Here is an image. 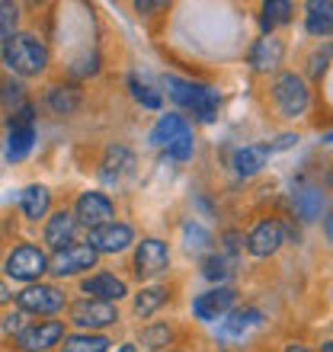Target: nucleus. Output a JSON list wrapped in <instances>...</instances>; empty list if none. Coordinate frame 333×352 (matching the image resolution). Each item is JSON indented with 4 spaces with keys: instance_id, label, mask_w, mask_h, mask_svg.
Instances as JSON below:
<instances>
[{
    "instance_id": "obj_3",
    "label": "nucleus",
    "mask_w": 333,
    "mask_h": 352,
    "mask_svg": "<svg viewBox=\"0 0 333 352\" xmlns=\"http://www.w3.org/2000/svg\"><path fill=\"white\" fill-rule=\"evenodd\" d=\"M272 100H276V109L286 116V119H295L308 109V90L305 80L298 74H282L272 84Z\"/></svg>"
},
{
    "instance_id": "obj_25",
    "label": "nucleus",
    "mask_w": 333,
    "mask_h": 352,
    "mask_svg": "<svg viewBox=\"0 0 333 352\" xmlns=\"http://www.w3.org/2000/svg\"><path fill=\"white\" fill-rule=\"evenodd\" d=\"M292 202H295V212L305 218V221H314V218H321V212H324V195L317 192V189H298L295 195H292Z\"/></svg>"
},
{
    "instance_id": "obj_26",
    "label": "nucleus",
    "mask_w": 333,
    "mask_h": 352,
    "mask_svg": "<svg viewBox=\"0 0 333 352\" xmlns=\"http://www.w3.org/2000/svg\"><path fill=\"white\" fill-rule=\"evenodd\" d=\"M109 340L100 333H77V336H65L61 352H106Z\"/></svg>"
},
{
    "instance_id": "obj_23",
    "label": "nucleus",
    "mask_w": 333,
    "mask_h": 352,
    "mask_svg": "<svg viewBox=\"0 0 333 352\" xmlns=\"http://www.w3.org/2000/svg\"><path fill=\"white\" fill-rule=\"evenodd\" d=\"M19 208H23L26 218L39 221V218L48 212V189L45 186H26V189L19 192Z\"/></svg>"
},
{
    "instance_id": "obj_41",
    "label": "nucleus",
    "mask_w": 333,
    "mask_h": 352,
    "mask_svg": "<svg viewBox=\"0 0 333 352\" xmlns=\"http://www.w3.org/2000/svg\"><path fill=\"white\" fill-rule=\"evenodd\" d=\"M286 352H308V349H305V346H298V343H292Z\"/></svg>"
},
{
    "instance_id": "obj_2",
    "label": "nucleus",
    "mask_w": 333,
    "mask_h": 352,
    "mask_svg": "<svg viewBox=\"0 0 333 352\" xmlns=\"http://www.w3.org/2000/svg\"><path fill=\"white\" fill-rule=\"evenodd\" d=\"M164 87H166V93H170V100L173 102L189 106L202 122H215V112H218V93H215L212 87L189 84V80H180V77H164Z\"/></svg>"
},
{
    "instance_id": "obj_12",
    "label": "nucleus",
    "mask_w": 333,
    "mask_h": 352,
    "mask_svg": "<svg viewBox=\"0 0 333 352\" xmlns=\"http://www.w3.org/2000/svg\"><path fill=\"white\" fill-rule=\"evenodd\" d=\"M234 305V292L231 288H215V292H205L193 301V314L199 320H218L224 311H231Z\"/></svg>"
},
{
    "instance_id": "obj_28",
    "label": "nucleus",
    "mask_w": 333,
    "mask_h": 352,
    "mask_svg": "<svg viewBox=\"0 0 333 352\" xmlns=\"http://www.w3.org/2000/svg\"><path fill=\"white\" fill-rule=\"evenodd\" d=\"M164 301H166V292H164V288H158V285L141 288L138 298H135V311H138L141 317H148V314H154V311H158Z\"/></svg>"
},
{
    "instance_id": "obj_19",
    "label": "nucleus",
    "mask_w": 333,
    "mask_h": 352,
    "mask_svg": "<svg viewBox=\"0 0 333 352\" xmlns=\"http://www.w3.org/2000/svg\"><path fill=\"white\" fill-rule=\"evenodd\" d=\"M305 29L311 36H330L333 32V0H311L308 3V19Z\"/></svg>"
},
{
    "instance_id": "obj_34",
    "label": "nucleus",
    "mask_w": 333,
    "mask_h": 352,
    "mask_svg": "<svg viewBox=\"0 0 333 352\" xmlns=\"http://www.w3.org/2000/svg\"><path fill=\"white\" fill-rule=\"evenodd\" d=\"M141 343H144V346H151V349H160V346H166V343H170V330H166L164 324H158V327H148V330L141 333Z\"/></svg>"
},
{
    "instance_id": "obj_7",
    "label": "nucleus",
    "mask_w": 333,
    "mask_h": 352,
    "mask_svg": "<svg viewBox=\"0 0 333 352\" xmlns=\"http://www.w3.org/2000/svg\"><path fill=\"white\" fill-rule=\"evenodd\" d=\"M96 263V247L93 243H71L65 250H58L52 260H48V269L55 276H74L80 269H90Z\"/></svg>"
},
{
    "instance_id": "obj_21",
    "label": "nucleus",
    "mask_w": 333,
    "mask_h": 352,
    "mask_svg": "<svg viewBox=\"0 0 333 352\" xmlns=\"http://www.w3.org/2000/svg\"><path fill=\"white\" fill-rule=\"evenodd\" d=\"M183 131H189V125H186L180 116H160L158 125L151 129V144H158V148H170Z\"/></svg>"
},
{
    "instance_id": "obj_4",
    "label": "nucleus",
    "mask_w": 333,
    "mask_h": 352,
    "mask_svg": "<svg viewBox=\"0 0 333 352\" xmlns=\"http://www.w3.org/2000/svg\"><path fill=\"white\" fill-rule=\"evenodd\" d=\"M45 269H48L45 253L39 250V247H32V243H23V247H17V250L7 256V272L13 278H19V282H32V278H39Z\"/></svg>"
},
{
    "instance_id": "obj_15",
    "label": "nucleus",
    "mask_w": 333,
    "mask_h": 352,
    "mask_svg": "<svg viewBox=\"0 0 333 352\" xmlns=\"http://www.w3.org/2000/svg\"><path fill=\"white\" fill-rule=\"evenodd\" d=\"M74 231H77V218L67 212H58L48 218L45 224V243L52 247V250H65V247H71V241H74Z\"/></svg>"
},
{
    "instance_id": "obj_32",
    "label": "nucleus",
    "mask_w": 333,
    "mask_h": 352,
    "mask_svg": "<svg viewBox=\"0 0 333 352\" xmlns=\"http://www.w3.org/2000/svg\"><path fill=\"white\" fill-rule=\"evenodd\" d=\"M202 272H205V278H218V282H222V278L231 276V263L215 253V256H208V260L202 263Z\"/></svg>"
},
{
    "instance_id": "obj_36",
    "label": "nucleus",
    "mask_w": 333,
    "mask_h": 352,
    "mask_svg": "<svg viewBox=\"0 0 333 352\" xmlns=\"http://www.w3.org/2000/svg\"><path fill=\"white\" fill-rule=\"evenodd\" d=\"M26 327H23V311H17V314H7L3 317V333H23Z\"/></svg>"
},
{
    "instance_id": "obj_10",
    "label": "nucleus",
    "mask_w": 333,
    "mask_h": 352,
    "mask_svg": "<svg viewBox=\"0 0 333 352\" xmlns=\"http://www.w3.org/2000/svg\"><path fill=\"white\" fill-rule=\"evenodd\" d=\"M166 266H170V250H166L164 241L148 237V241L138 243V250H135V272L141 278L160 276V272H166Z\"/></svg>"
},
{
    "instance_id": "obj_8",
    "label": "nucleus",
    "mask_w": 333,
    "mask_h": 352,
    "mask_svg": "<svg viewBox=\"0 0 333 352\" xmlns=\"http://www.w3.org/2000/svg\"><path fill=\"white\" fill-rule=\"evenodd\" d=\"M112 214H116V208H112V202L103 192H83L80 199H77L74 218L80 224H87V228H93V231L112 224Z\"/></svg>"
},
{
    "instance_id": "obj_16",
    "label": "nucleus",
    "mask_w": 333,
    "mask_h": 352,
    "mask_svg": "<svg viewBox=\"0 0 333 352\" xmlns=\"http://www.w3.org/2000/svg\"><path fill=\"white\" fill-rule=\"evenodd\" d=\"M282 55H286L282 42L272 36H263L257 45H253V52H250V65L257 67V71H272V67L282 65Z\"/></svg>"
},
{
    "instance_id": "obj_39",
    "label": "nucleus",
    "mask_w": 333,
    "mask_h": 352,
    "mask_svg": "<svg viewBox=\"0 0 333 352\" xmlns=\"http://www.w3.org/2000/svg\"><path fill=\"white\" fill-rule=\"evenodd\" d=\"M324 234H327V241L333 243V212H330V214H327V218H324Z\"/></svg>"
},
{
    "instance_id": "obj_22",
    "label": "nucleus",
    "mask_w": 333,
    "mask_h": 352,
    "mask_svg": "<svg viewBox=\"0 0 333 352\" xmlns=\"http://www.w3.org/2000/svg\"><path fill=\"white\" fill-rule=\"evenodd\" d=\"M45 102L55 116H71V112L80 109V90H74V87H52Z\"/></svg>"
},
{
    "instance_id": "obj_42",
    "label": "nucleus",
    "mask_w": 333,
    "mask_h": 352,
    "mask_svg": "<svg viewBox=\"0 0 333 352\" xmlns=\"http://www.w3.org/2000/svg\"><path fill=\"white\" fill-rule=\"evenodd\" d=\"M321 352H333V340H330V343H324V346H321Z\"/></svg>"
},
{
    "instance_id": "obj_44",
    "label": "nucleus",
    "mask_w": 333,
    "mask_h": 352,
    "mask_svg": "<svg viewBox=\"0 0 333 352\" xmlns=\"http://www.w3.org/2000/svg\"><path fill=\"white\" fill-rule=\"evenodd\" d=\"M324 141H327V144H333V131H330V135H327V138H324Z\"/></svg>"
},
{
    "instance_id": "obj_43",
    "label": "nucleus",
    "mask_w": 333,
    "mask_h": 352,
    "mask_svg": "<svg viewBox=\"0 0 333 352\" xmlns=\"http://www.w3.org/2000/svg\"><path fill=\"white\" fill-rule=\"evenodd\" d=\"M116 352H135V346H122V349H116Z\"/></svg>"
},
{
    "instance_id": "obj_31",
    "label": "nucleus",
    "mask_w": 333,
    "mask_h": 352,
    "mask_svg": "<svg viewBox=\"0 0 333 352\" xmlns=\"http://www.w3.org/2000/svg\"><path fill=\"white\" fill-rule=\"evenodd\" d=\"M129 87H131V96L141 102V106H148V109H160V96L151 87H144L138 77H129Z\"/></svg>"
},
{
    "instance_id": "obj_5",
    "label": "nucleus",
    "mask_w": 333,
    "mask_h": 352,
    "mask_svg": "<svg viewBox=\"0 0 333 352\" xmlns=\"http://www.w3.org/2000/svg\"><path fill=\"white\" fill-rule=\"evenodd\" d=\"M17 305L19 311H26V314H55L58 307L65 305V295L58 292L55 285H29L23 288L17 295Z\"/></svg>"
},
{
    "instance_id": "obj_29",
    "label": "nucleus",
    "mask_w": 333,
    "mask_h": 352,
    "mask_svg": "<svg viewBox=\"0 0 333 352\" xmlns=\"http://www.w3.org/2000/svg\"><path fill=\"white\" fill-rule=\"evenodd\" d=\"M0 102H3L10 112H19L23 106H29V102L23 100V87H19L17 80H3V84H0Z\"/></svg>"
},
{
    "instance_id": "obj_30",
    "label": "nucleus",
    "mask_w": 333,
    "mask_h": 352,
    "mask_svg": "<svg viewBox=\"0 0 333 352\" xmlns=\"http://www.w3.org/2000/svg\"><path fill=\"white\" fill-rule=\"evenodd\" d=\"M17 19H19V7H13V3H0V45H7L10 38H13Z\"/></svg>"
},
{
    "instance_id": "obj_33",
    "label": "nucleus",
    "mask_w": 333,
    "mask_h": 352,
    "mask_svg": "<svg viewBox=\"0 0 333 352\" xmlns=\"http://www.w3.org/2000/svg\"><path fill=\"white\" fill-rule=\"evenodd\" d=\"M166 154H170L173 160H189L193 157V131H183V135L166 148Z\"/></svg>"
},
{
    "instance_id": "obj_24",
    "label": "nucleus",
    "mask_w": 333,
    "mask_h": 352,
    "mask_svg": "<svg viewBox=\"0 0 333 352\" xmlns=\"http://www.w3.org/2000/svg\"><path fill=\"white\" fill-rule=\"evenodd\" d=\"M32 141H36V129L32 125H23V129H10L7 138V160H23L32 151Z\"/></svg>"
},
{
    "instance_id": "obj_35",
    "label": "nucleus",
    "mask_w": 333,
    "mask_h": 352,
    "mask_svg": "<svg viewBox=\"0 0 333 352\" xmlns=\"http://www.w3.org/2000/svg\"><path fill=\"white\" fill-rule=\"evenodd\" d=\"M183 234H186V247H189V250H205L208 234H205L199 224H183Z\"/></svg>"
},
{
    "instance_id": "obj_20",
    "label": "nucleus",
    "mask_w": 333,
    "mask_h": 352,
    "mask_svg": "<svg viewBox=\"0 0 333 352\" xmlns=\"http://www.w3.org/2000/svg\"><path fill=\"white\" fill-rule=\"evenodd\" d=\"M259 320H263V314H259L257 307L234 311V314L222 324V336H228V340H241V336H247L253 327H259Z\"/></svg>"
},
{
    "instance_id": "obj_6",
    "label": "nucleus",
    "mask_w": 333,
    "mask_h": 352,
    "mask_svg": "<svg viewBox=\"0 0 333 352\" xmlns=\"http://www.w3.org/2000/svg\"><path fill=\"white\" fill-rule=\"evenodd\" d=\"M71 320L77 327H87V330H100V327H109L119 320L116 314V305L109 301H93V298H83L71 305Z\"/></svg>"
},
{
    "instance_id": "obj_13",
    "label": "nucleus",
    "mask_w": 333,
    "mask_h": 352,
    "mask_svg": "<svg viewBox=\"0 0 333 352\" xmlns=\"http://www.w3.org/2000/svg\"><path fill=\"white\" fill-rule=\"evenodd\" d=\"M131 228L129 224H106V228H100V231L90 234V243L96 247V253H122L125 247L131 243Z\"/></svg>"
},
{
    "instance_id": "obj_9",
    "label": "nucleus",
    "mask_w": 333,
    "mask_h": 352,
    "mask_svg": "<svg viewBox=\"0 0 333 352\" xmlns=\"http://www.w3.org/2000/svg\"><path fill=\"white\" fill-rule=\"evenodd\" d=\"M61 336H65V324H61V320H42V324L26 327V330L17 336V346L23 352H45L61 343Z\"/></svg>"
},
{
    "instance_id": "obj_37",
    "label": "nucleus",
    "mask_w": 333,
    "mask_h": 352,
    "mask_svg": "<svg viewBox=\"0 0 333 352\" xmlns=\"http://www.w3.org/2000/svg\"><path fill=\"white\" fill-rule=\"evenodd\" d=\"M327 61H330V48H324V52H317V55L311 58V74H314V77H321V74H324Z\"/></svg>"
},
{
    "instance_id": "obj_17",
    "label": "nucleus",
    "mask_w": 333,
    "mask_h": 352,
    "mask_svg": "<svg viewBox=\"0 0 333 352\" xmlns=\"http://www.w3.org/2000/svg\"><path fill=\"white\" fill-rule=\"evenodd\" d=\"M131 167H135V157H131L129 148H109L106 151V157H103V183H119L125 173H131Z\"/></svg>"
},
{
    "instance_id": "obj_18",
    "label": "nucleus",
    "mask_w": 333,
    "mask_h": 352,
    "mask_svg": "<svg viewBox=\"0 0 333 352\" xmlns=\"http://www.w3.org/2000/svg\"><path fill=\"white\" fill-rule=\"evenodd\" d=\"M269 154H272V148L269 144H250V148H241V151H234V170L241 176H253L259 173V170L266 167V160Z\"/></svg>"
},
{
    "instance_id": "obj_40",
    "label": "nucleus",
    "mask_w": 333,
    "mask_h": 352,
    "mask_svg": "<svg viewBox=\"0 0 333 352\" xmlns=\"http://www.w3.org/2000/svg\"><path fill=\"white\" fill-rule=\"evenodd\" d=\"M10 301V288H7V282L0 278V305H7Z\"/></svg>"
},
{
    "instance_id": "obj_1",
    "label": "nucleus",
    "mask_w": 333,
    "mask_h": 352,
    "mask_svg": "<svg viewBox=\"0 0 333 352\" xmlns=\"http://www.w3.org/2000/svg\"><path fill=\"white\" fill-rule=\"evenodd\" d=\"M3 61L10 71H17L23 77H36L45 71L48 65V48L39 42L36 36H13L3 45Z\"/></svg>"
},
{
    "instance_id": "obj_14",
    "label": "nucleus",
    "mask_w": 333,
    "mask_h": 352,
    "mask_svg": "<svg viewBox=\"0 0 333 352\" xmlns=\"http://www.w3.org/2000/svg\"><path fill=\"white\" fill-rule=\"evenodd\" d=\"M83 295H90L93 301H119L122 295H125V282L116 276H109V272H100V276H90L80 282Z\"/></svg>"
},
{
    "instance_id": "obj_11",
    "label": "nucleus",
    "mask_w": 333,
    "mask_h": 352,
    "mask_svg": "<svg viewBox=\"0 0 333 352\" xmlns=\"http://www.w3.org/2000/svg\"><path fill=\"white\" fill-rule=\"evenodd\" d=\"M279 243H282V224L266 218V221H259L253 231L247 234V250L253 256H269V253L279 250Z\"/></svg>"
},
{
    "instance_id": "obj_45",
    "label": "nucleus",
    "mask_w": 333,
    "mask_h": 352,
    "mask_svg": "<svg viewBox=\"0 0 333 352\" xmlns=\"http://www.w3.org/2000/svg\"><path fill=\"white\" fill-rule=\"evenodd\" d=\"M330 186H333V170H330Z\"/></svg>"
},
{
    "instance_id": "obj_38",
    "label": "nucleus",
    "mask_w": 333,
    "mask_h": 352,
    "mask_svg": "<svg viewBox=\"0 0 333 352\" xmlns=\"http://www.w3.org/2000/svg\"><path fill=\"white\" fill-rule=\"evenodd\" d=\"M295 141H298V135H282V138H279V141H272L269 148H272V151H282V148H292Z\"/></svg>"
},
{
    "instance_id": "obj_27",
    "label": "nucleus",
    "mask_w": 333,
    "mask_h": 352,
    "mask_svg": "<svg viewBox=\"0 0 333 352\" xmlns=\"http://www.w3.org/2000/svg\"><path fill=\"white\" fill-rule=\"evenodd\" d=\"M288 16H292V3H286V0H272V3H263L259 26H263V32H272L276 26L288 23Z\"/></svg>"
}]
</instances>
